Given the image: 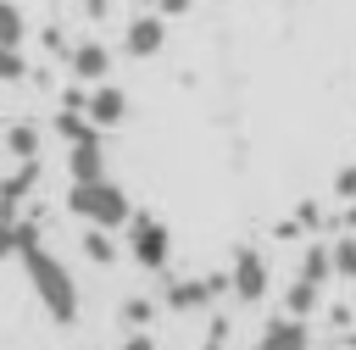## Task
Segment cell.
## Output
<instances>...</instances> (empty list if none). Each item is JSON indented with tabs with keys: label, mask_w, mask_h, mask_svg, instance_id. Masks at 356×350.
Listing matches in <instances>:
<instances>
[{
	"label": "cell",
	"mask_w": 356,
	"mask_h": 350,
	"mask_svg": "<svg viewBox=\"0 0 356 350\" xmlns=\"http://www.w3.org/2000/svg\"><path fill=\"white\" fill-rule=\"evenodd\" d=\"M17 228H22V250H17V261H22L28 283H33L39 311H44L56 328H72V322H78V311H83V294H78V283H72L67 261L39 239V228H33V222H17Z\"/></svg>",
	"instance_id": "6da1fadb"
},
{
	"label": "cell",
	"mask_w": 356,
	"mask_h": 350,
	"mask_svg": "<svg viewBox=\"0 0 356 350\" xmlns=\"http://www.w3.org/2000/svg\"><path fill=\"white\" fill-rule=\"evenodd\" d=\"M67 211L78 217V222H89V228H128V217H134V200H128V189L122 183H111V178H100V183H72L67 189Z\"/></svg>",
	"instance_id": "7a4b0ae2"
},
{
	"label": "cell",
	"mask_w": 356,
	"mask_h": 350,
	"mask_svg": "<svg viewBox=\"0 0 356 350\" xmlns=\"http://www.w3.org/2000/svg\"><path fill=\"white\" fill-rule=\"evenodd\" d=\"M128 261L145 267V272H161V267L172 261V233H167V222L134 211V217H128Z\"/></svg>",
	"instance_id": "3957f363"
},
{
	"label": "cell",
	"mask_w": 356,
	"mask_h": 350,
	"mask_svg": "<svg viewBox=\"0 0 356 350\" xmlns=\"http://www.w3.org/2000/svg\"><path fill=\"white\" fill-rule=\"evenodd\" d=\"M122 50H128L134 61L161 56V50H167V17H161V11H139V17H128V28H122Z\"/></svg>",
	"instance_id": "277c9868"
},
{
	"label": "cell",
	"mask_w": 356,
	"mask_h": 350,
	"mask_svg": "<svg viewBox=\"0 0 356 350\" xmlns=\"http://www.w3.org/2000/svg\"><path fill=\"white\" fill-rule=\"evenodd\" d=\"M228 289H234V300H245V306L267 300V256H261V250H239L234 267H228Z\"/></svg>",
	"instance_id": "5b68a950"
},
{
	"label": "cell",
	"mask_w": 356,
	"mask_h": 350,
	"mask_svg": "<svg viewBox=\"0 0 356 350\" xmlns=\"http://www.w3.org/2000/svg\"><path fill=\"white\" fill-rule=\"evenodd\" d=\"M83 117H89L95 133H100V128H122V122H128V94H122L117 83H95L89 100H83Z\"/></svg>",
	"instance_id": "8992f818"
},
{
	"label": "cell",
	"mask_w": 356,
	"mask_h": 350,
	"mask_svg": "<svg viewBox=\"0 0 356 350\" xmlns=\"http://www.w3.org/2000/svg\"><path fill=\"white\" fill-rule=\"evenodd\" d=\"M67 72H72V83H106V72H111V50L100 44V39H83V44H72L67 50Z\"/></svg>",
	"instance_id": "52a82bcc"
},
{
	"label": "cell",
	"mask_w": 356,
	"mask_h": 350,
	"mask_svg": "<svg viewBox=\"0 0 356 350\" xmlns=\"http://www.w3.org/2000/svg\"><path fill=\"white\" fill-rule=\"evenodd\" d=\"M67 178L72 183H100L106 178V144H100V133L67 144Z\"/></svg>",
	"instance_id": "ba28073f"
},
{
	"label": "cell",
	"mask_w": 356,
	"mask_h": 350,
	"mask_svg": "<svg viewBox=\"0 0 356 350\" xmlns=\"http://www.w3.org/2000/svg\"><path fill=\"white\" fill-rule=\"evenodd\" d=\"M256 350H312V328L300 322V317H273L261 333H256Z\"/></svg>",
	"instance_id": "9c48e42d"
},
{
	"label": "cell",
	"mask_w": 356,
	"mask_h": 350,
	"mask_svg": "<svg viewBox=\"0 0 356 350\" xmlns=\"http://www.w3.org/2000/svg\"><path fill=\"white\" fill-rule=\"evenodd\" d=\"M39 150H44V133L33 122H11L6 128V156L11 161H39Z\"/></svg>",
	"instance_id": "30bf717a"
},
{
	"label": "cell",
	"mask_w": 356,
	"mask_h": 350,
	"mask_svg": "<svg viewBox=\"0 0 356 350\" xmlns=\"http://www.w3.org/2000/svg\"><path fill=\"white\" fill-rule=\"evenodd\" d=\"M317 311H323V289L306 283V278H295V283L284 289V317H300V322H306V317H317Z\"/></svg>",
	"instance_id": "8fae6325"
},
{
	"label": "cell",
	"mask_w": 356,
	"mask_h": 350,
	"mask_svg": "<svg viewBox=\"0 0 356 350\" xmlns=\"http://www.w3.org/2000/svg\"><path fill=\"white\" fill-rule=\"evenodd\" d=\"M300 278H306V283H317V289L334 278V261H328V239H317V244L300 256Z\"/></svg>",
	"instance_id": "7c38bea8"
},
{
	"label": "cell",
	"mask_w": 356,
	"mask_h": 350,
	"mask_svg": "<svg viewBox=\"0 0 356 350\" xmlns=\"http://www.w3.org/2000/svg\"><path fill=\"white\" fill-rule=\"evenodd\" d=\"M328 261H334V278L356 283V233H334L328 239Z\"/></svg>",
	"instance_id": "4fadbf2b"
},
{
	"label": "cell",
	"mask_w": 356,
	"mask_h": 350,
	"mask_svg": "<svg viewBox=\"0 0 356 350\" xmlns=\"http://www.w3.org/2000/svg\"><path fill=\"white\" fill-rule=\"evenodd\" d=\"M83 256H89L95 267H111V261H117V244H111V233H106V228H83Z\"/></svg>",
	"instance_id": "5bb4252c"
},
{
	"label": "cell",
	"mask_w": 356,
	"mask_h": 350,
	"mask_svg": "<svg viewBox=\"0 0 356 350\" xmlns=\"http://www.w3.org/2000/svg\"><path fill=\"white\" fill-rule=\"evenodd\" d=\"M22 39H28V22H22V11H17L11 0H0V44L22 50Z\"/></svg>",
	"instance_id": "9a60e30c"
},
{
	"label": "cell",
	"mask_w": 356,
	"mask_h": 350,
	"mask_svg": "<svg viewBox=\"0 0 356 350\" xmlns=\"http://www.w3.org/2000/svg\"><path fill=\"white\" fill-rule=\"evenodd\" d=\"M17 78H28V61H22V50L0 44V83H17Z\"/></svg>",
	"instance_id": "2e32d148"
},
{
	"label": "cell",
	"mask_w": 356,
	"mask_h": 350,
	"mask_svg": "<svg viewBox=\"0 0 356 350\" xmlns=\"http://www.w3.org/2000/svg\"><path fill=\"white\" fill-rule=\"evenodd\" d=\"M17 250H22V228H17V222H6V217H0V261H11V256H17Z\"/></svg>",
	"instance_id": "e0dca14e"
},
{
	"label": "cell",
	"mask_w": 356,
	"mask_h": 350,
	"mask_svg": "<svg viewBox=\"0 0 356 350\" xmlns=\"http://www.w3.org/2000/svg\"><path fill=\"white\" fill-rule=\"evenodd\" d=\"M334 194H339V200H356V167H345V172L334 178Z\"/></svg>",
	"instance_id": "ac0fdd59"
},
{
	"label": "cell",
	"mask_w": 356,
	"mask_h": 350,
	"mask_svg": "<svg viewBox=\"0 0 356 350\" xmlns=\"http://www.w3.org/2000/svg\"><path fill=\"white\" fill-rule=\"evenodd\" d=\"M122 317H128V322H139V328H145V322H150V300H128V306H122Z\"/></svg>",
	"instance_id": "d6986e66"
},
{
	"label": "cell",
	"mask_w": 356,
	"mask_h": 350,
	"mask_svg": "<svg viewBox=\"0 0 356 350\" xmlns=\"http://www.w3.org/2000/svg\"><path fill=\"white\" fill-rule=\"evenodd\" d=\"M156 11H161V17H189L195 0H156Z\"/></svg>",
	"instance_id": "ffe728a7"
},
{
	"label": "cell",
	"mask_w": 356,
	"mask_h": 350,
	"mask_svg": "<svg viewBox=\"0 0 356 350\" xmlns=\"http://www.w3.org/2000/svg\"><path fill=\"white\" fill-rule=\"evenodd\" d=\"M122 350H156V339H150V333H145V328H134V333H128V339H122Z\"/></svg>",
	"instance_id": "44dd1931"
},
{
	"label": "cell",
	"mask_w": 356,
	"mask_h": 350,
	"mask_svg": "<svg viewBox=\"0 0 356 350\" xmlns=\"http://www.w3.org/2000/svg\"><path fill=\"white\" fill-rule=\"evenodd\" d=\"M106 6H111V0H83V11H89V17H106Z\"/></svg>",
	"instance_id": "7402d4cb"
}]
</instances>
